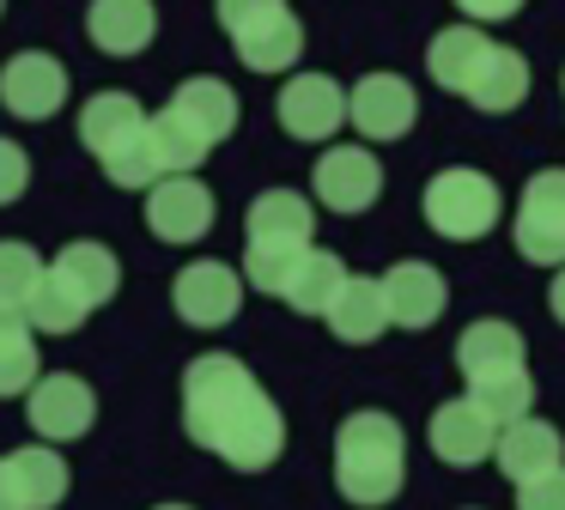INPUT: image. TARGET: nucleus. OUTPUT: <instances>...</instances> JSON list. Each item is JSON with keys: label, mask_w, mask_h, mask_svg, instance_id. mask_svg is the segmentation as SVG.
Returning a JSON list of instances; mask_svg holds the SVG:
<instances>
[{"label": "nucleus", "mask_w": 565, "mask_h": 510, "mask_svg": "<svg viewBox=\"0 0 565 510\" xmlns=\"http://www.w3.org/2000/svg\"><path fill=\"white\" fill-rule=\"evenodd\" d=\"M0 510H19V492H13V468L0 456Z\"/></svg>", "instance_id": "e433bc0d"}, {"label": "nucleus", "mask_w": 565, "mask_h": 510, "mask_svg": "<svg viewBox=\"0 0 565 510\" xmlns=\"http://www.w3.org/2000/svg\"><path fill=\"white\" fill-rule=\"evenodd\" d=\"M164 109H171V116H183L207 146H220L225 134L237 128V97H232V85L213 79V73H201V79H183V85L171 92V104H164Z\"/></svg>", "instance_id": "aec40b11"}, {"label": "nucleus", "mask_w": 565, "mask_h": 510, "mask_svg": "<svg viewBox=\"0 0 565 510\" xmlns=\"http://www.w3.org/2000/svg\"><path fill=\"white\" fill-rule=\"evenodd\" d=\"M86 316H92V310L74 298V291H67V279L43 267L38 291H31V304H25V322L38 328V334H74V328L86 322Z\"/></svg>", "instance_id": "cd10ccee"}, {"label": "nucleus", "mask_w": 565, "mask_h": 510, "mask_svg": "<svg viewBox=\"0 0 565 510\" xmlns=\"http://www.w3.org/2000/svg\"><path fill=\"white\" fill-rule=\"evenodd\" d=\"M183 425L201 449L232 461L237 474H262L286 449V419L268 389L232 352H201L183 371Z\"/></svg>", "instance_id": "f257e3e1"}, {"label": "nucleus", "mask_w": 565, "mask_h": 510, "mask_svg": "<svg viewBox=\"0 0 565 510\" xmlns=\"http://www.w3.org/2000/svg\"><path fill=\"white\" fill-rule=\"evenodd\" d=\"M140 134H147V109H140L128 92H98L86 109H79V146H86L98 164L110 152H122L128 140H140Z\"/></svg>", "instance_id": "f3484780"}, {"label": "nucleus", "mask_w": 565, "mask_h": 510, "mask_svg": "<svg viewBox=\"0 0 565 510\" xmlns=\"http://www.w3.org/2000/svg\"><path fill=\"white\" fill-rule=\"evenodd\" d=\"M559 85H565V79H559Z\"/></svg>", "instance_id": "58836bf2"}, {"label": "nucleus", "mask_w": 565, "mask_h": 510, "mask_svg": "<svg viewBox=\"0 0 565 510\" xmlns=\"http://www.w3.org/2000/svg\"><path fill=\"white\" fill-rule=\"evenodd\" d=\"M468 395H475V401H480V407H487L499 425L523 419V413L535 407V383H529V371H523V364H504V371L475 376V389H468Z\"/></svg>", "instance_id": "c756f323"}, {"label": "nucleus", "mask_w": 565, "mask_h": 510, "mask_svg": "<svg viewBox=\"0 0 565 510\" xmlns=\"http://www.w3.org/2000/svg\"><path fill=\"white\" fill-rule=\"evenodd\" d=\"M341 121H347V92L329 73H298V79L280 85V128L292 140H329Z\"/></svg>", "instance_id": "4468645a"}, {"label": "nucleus", "mask_w": 565, "mask_h": 510, "mask_svg": "<svg viewBox=\"0 0 565 510\" xmlns=\"http://www.w3.org/2000/svg\"><path fill=\"white\" fill-rule=\"evenodd\" d=\"M487 49H492L487 31H475V24H450V31L431 36L426 67H431V79H438L444 92H468V79H475V67L487 61Z\"/></svg>", "instance_id": "b1692460"}, {"label": "nucleus", "mask_w": 565, "mask_h": 510, "mask_svg": "<svg viewBox=\"0 0 565 510\" xmlns=\"http://www.w3.org/2000/svg\"><path fill=\"white\" fill-rule=\"evenodd\" d=\"M419 116V97L402 73H365V79L347 92V121H353L365 140H402Z\"/></svg>", "instance_id": "1a4fd4ad"}, {"label": "nucleus", "mask_w": 565, "mask_h": 510, "mask_svg": "<svg viewBox=\"0 0 565 510\" xmlns=\"http://www.w3.org/2000/svg\"><path fill=\"white\" fill-rule=\"evenodd\" d=\"M516 510H565V461L516 486Z\"/></svg>", "instance_id": "2f4dec72"}, {"label": "nucleus", "mask_w": 565, "mask_h": 510, "mask_svg": "<svg viewBox=\"0 0 565 510\" xmlns=\"http://www.w3.org/2000/svg\"><path fill=\"white\" fill-rule=\"evenodd\" d=\"M334 486L359 510L390 504L407 486V437L390 413L365 407L353 419H341V432H334Z\"/></svg>", "instance_id": "f03ea898"}, {"label": "nucleus", "mask_w": 565, "mask_h": 510, "mask_svg": "<svg viewBox=\"0 0 565 510\" xmlns=\"http://www.w3.org/2000/svg\"><path fill=\"white\" fill-rule=\"evenodd\" d=\"M310 231H317V213H310L305 194H292V189L256 194V201H249V219H244V279L256 291H274V298H280L292 267H298V255L310 249Z\"/></svg>", "instance_id": "7ed1b4c3"}, {"label": "nucleus", "mask_w": 565, "mask_h": 510, "mask_svg": "<svg viewBox=\"0 0 565 510\" xmlns=\"http://www.w3.org/2000/svg\"><path fill=\"white\" fill-rule=\"evenodd\" d=\"M43 267L50 262H43L31 243H0V310H25L38 279H43Z\"/></svg>", "instance_id": "7c9ffc66"}, {"label": "nucleus", "mask_w": 565, "mask_h": 510, "mask_svg": "<svg viewBox=\"0 0 565 510\" xmlns=\"http://www.w3.org/2000/svg\"><path fill=\"white\" fill-rule=\"evenodd\" d=\"M232 49L249 73H286L298 61V49H305V24L292 19V7H274V12H262V19L237 24Z\"/></svg>", "instance_id": "dca6fc26"}, {"label": "nucleus", "mask_w": 565, "mask_h": 510, "mask_svg": "<svg viewBox=\"0 0 565 510\" xmlns=\"http://www.w3.org/2000/svg\"><path fill=\"white\" fill-rule=\"evenodd\" d=\"M171 304L189 328H225L244 304V274L225 262H189L171 286Z\"/></svg>", "instance_id": "9d476101"}, {"label": "nucleus", "mask_w": 565, "mask_h": 510, "mask_svg": "<svg viewBox=\"0 0 565 510\" xmlns=\"http://www.w3.org/2000/svg\"><path fill=\"white\" fill-rule=\"evenodd\" d=\"M456 364H462L468 383H475V376H487V371H504V364H523V334H516L511 322H499V316L468 322L462 340H456Z\"/></svg>", "instance_id": "393cba45"}, {"label": "nucleus", "mask_w": 565, "mask_h": 510, "mask_svg": "<svg viewBox=\"0 0 565 510\" xmlns=\"http://www.w3.org/2000/svg\"><path fill=\"white\" fill-rule=\"evenodd\" d=\"M50 274L67 279V291H74L86 310H98V304L116 298V286H122V262H116L104 243H67L62 255H55Z\"/></svg>", "instance_id": "412c9836"}, {"label": "nucleus", "mask_w": 565, "mask_h": 510, "mask_svg": "<svg viewBox=\"0 0 565 510\" xmlns=\"http://www.w3.org/2000/svg\"><path fill=\"white\" fill-rule=\"evenodd\" d=\"M25 182H31L25 146H19V140H0V206L19 201V194H25Z\"/></svg>", "instance_id": "473e14b6"}, {"label": "nucleus", "mask_w": 565, "mask_h": 510, "mask_svg": "<svg viewBox=\"0 0 565 510\" xmlns=\"http://www.w3.org/2000/svg\"><path fill=\"white\" fill-rule=\"evenodd\" d=\"M419 206H426V225L438 231V237L475 243V237H487V231L499 225L504 194H499L492 177H480V170H468V164H450V170H438V177L426 182V201Z\"/></svg>", "instance_id": "20e7f679"}, {"label": "nucleus", "mask_w": 565, "mask_h": 510, "mask_svg": "<svg viewBox=\"0 0 565 510\" xmlns=\"http://www.w3.org/2000/svg\"><path fill=\"white\" fill-rule=\"evenodd\" d=\"M547 310L565 322V262H559V274H553V286H547Z\"/></svg>", "instance_id": "c9c22d12"}, {"label": "nucleus", "mask_w": 565, "mask_h": 510, "mask_svg": "<svg viewBox=\"0 0 565 510\" xmlns=\"http://www.w3.org/2000/svg\"><path fill=\"white\" fill-rule=\"evenodd\" d=\"M383 286V310H390V328H431L444 316V304H450V286H444V274L431 262H395L390 274L377 279Z\"/></svg>", "instance_id": "ddd939ff"}, {"label": "nucleus", "mask_w": 565, "mask_h": 510, "mask_svg": "<svg viewBox=\"0 0 565 510\" xmlns=\"http://www.w3.org/2000/svg\"><path fill=\"white\" fill-rule=\"evenodd\" d=\"M86 36L104 55H140L159 36V12H152V0H92Z\"/></svg>", "instance_id": "a211bd4d"}, {"label": "nucleus", "mask_w": 565, "mask_h": 510, "mask_svg": "<svg viewBox=\"0 0 565 510\" xmlns=\"http://www.w3.org/2000/svg\"><path fill=\"white\" fill-rule=\"evenodd\" d=\"M274 7H286V0H220V24H225V36H232L237 24H249V19H262V12H274Z\"/></svg>", "instance_id": "72a5a7b5"}, {"label": "nucleus", "mask_w": 565, "mask_h": 510, "mask_svg": "<svg viewBox=\"0 0 565 510\" xmlns=\"http://www.w3.org/2000/svg\"><path fill=\"white\" fill-rule=\"evenodd\" d=\"M213 189L195 182V170H177V177H159L147 189V231H159L164 243H201L213 231Z\"/></svg>", "instance_id": "0eeeda50"}, {"label": "nucleus", "mask_w": 565, "mask_h": 510, "mask_svg": "<svg viewBox=\"0 0 565 510\" xmlns=\"http://www.w3.org/2000/svg\"><path fill=\"white\" fill-rule=\"evenodd\" d=\"M462 97H468L475 109H487V116H504V109H516V104L529 97V61L516 55V49L492 43L487 61L475 67V79H468Z\"/></svg>", "instance_id": "4be33fe9"}, {"label": "nucleus", "mask_w": 565, "mask_h": 510, "mask_svg": "<svg viewBox=\"0 0 565 510\" xmlns=\"http://www.w3.org/2000/svg\"><path fill=\"white\" fill-rule=\"evenodd\" d=\"M426 444H431V456L450 461V468H475V461H487L492 444H499V419H492L475 395H456L431 413Z\"/></svg>", "instance_id": "9b49d317"}, {"label": "nucleus", "mask_w": 565, "mask_h": 510, "mask_svg": "<svg viewBox=\"0 0 565 510\" xmlns=\"http://www.w3.org/2000/svg\"><path fill=\"white\" fill-rule=\"evenodd\" d=\"M25 413H31V432H38L43 444H74V437H86L92 419H98V395H92L86 376L55 371V376H38V383L25 389Z\"/></svg>", "instance_id": "423d86ee"}, {"label": "nucleus", "mask_w": 565, "mask_h": 510, "mask_svg": "<svg viewBox=\"0 0 565 510\" xmlns=\"http://www.w3.org/2000/svg\"><path fill=\"white\" fill-rule=\"evenodd\" d=\"M147 134H152V152H159L164 177H177V170H201V164H207V152H213V146L201 140L183 116H171V109H159V116L147 121Z\"/></svg>", "instance_id": "c85d7f7f"}, {"label": "nucleus", "mask_w": 565, "mask_h": 510, "mask_svg": "<svg viewBox=\"0 0 565 510\" xmlns=\"http://www.w3.org/2000/svg\"><path fill=\"white\" fill-rule=\"evenodd\" d=\"M152 510H189V504H152Z\"/></svg>", "instance_id": "4c0bfd02"}, {"label": "nucleus", "mask_w": 565, "mask_h": 510, "mask_svg": "<svg viewBox=\"0 0 565 510\" xmlns=\"http://www.w3.org/2000/svg\"><path fill=\"white\" fill-rule=\"evenodd\" d=\"M13 468V492H19V510H55L67 498V461L55 456L50 444H25L7 456Z\"/></svg>", "instance_id": "5701e85b"}, {"label": "nucleus", "mask_w": 565, "mask_h": 510, "mask_svg": "<svg viewBox=\"0 0 565 510\" xmlns=\"http://www.w3.org/2000/svg\"><path fill=\"white\" fill-rule=\"evenodd\" d=\"M43 376L38 364V328L25 322V310H0V401L25 395Z\"/></svg>", "instance_id": "bb28decb"}, {"label": "nucleus", "mask_w": 565, "mask_h": 510, "mask_svg": "<svg viewBox=\"0 0 565 510\" xmlns=\"http://www.w3.org/2000/svg\"><path fill=\"white\" fill-rule=\"evenodd\" d=\"M492 461H499V474H504L511 486H523V480H535V474L559 468V461H565V444H559V432H553L547 419L523 413V419L499 425V444H492Z\"/></svg>", "instance_id": "2eb2a0df"}, {"label": "nucleus", "mask_w": 565, "mask_h": 510, "mask_svg": "<svg viewBox=\"0 0 565 510\" xmlns=\"http://www.w3.org/2000/svg\"><path fill=\"white\" fill-rule=\"evenodd\" d=\"M0 104L19 121H50L67 104V67L55 55H43V49H25V55H13L0 67Z\"/></svg>", "instance_id": "6e6552de"}, {"label": "nucleus", "mask_w": 565, "mask_h": 510, "mask_svg": "<svg viewBox=\"0 0 565 510\" xmlns=\"http://www.w3.org/2000/svg\"><path fill=\"white\" fill-rule=\"evenodd\" d=\"M456 7H462L475 24H492V19H511V12L523 7V0H456Z\"/></svg>", "instance_id": "f704fd0d"}, {"label": "nucleus", "mask_w": 565, "mask_h": 510, "mask_svg": "<svg viewBox=\"0 0 565 510\" xmlns=\"http://www.w3.org/2000/svg\"><path fill=\"white\" fill-rule=\"evenodd\" d=\"M341 279H347L341 255H329V249H317V243H310V249L298 255V267H292V279H286L280 298L292 304L298 316H322L334 304V291H341Z\"/></svg>", "instance_id": "a878e982"}, {"label": "nucleus", "mask_w": 565, "mask_h": 510, "mask_svg": "<svg viewBox=\"0 0 565 510\" xmlns=\"http://www.w3.org/2000/svg\"><path fill=\"white\" fill-rule=\"evenodd\" d=\"M322 316H329L334 340H347V347H371V340L390 328V310H383V286H377L371 274H347L341 291H334V304H329Z\"/></svg>", "instance_id": "6ab92c4d"}, {"label": "nucleus", "mask_w": 565, "mask_h": 510, "mask_svg": "<svg viewBox=\"0 0 565 510\" xmlns=\"http://www.w3.org/2000/svg\"><path fill=\"white\" fill-rule=\"evenodd\" d=\"M516 249L535 267H559L565 262V170H535L516 206Z\"/></svg>", "instance_id": "39448f33"}, {"label": "nucleus", "mask_w": 565, "mask_h": 510, "mask_svg": "<svg viewBox=\"0 0 565 510\" xmlns=\"http://www.w3.org/2000/svg\"><path fill=\"white\" fill-rule=\"evenodd\" d=\"M310 182H317V201L329 213H365L383 194V164L365 146H329L317 158V170H310Z\"/></svg>", "instance_id": "f8f14e48"}]
</instances>
